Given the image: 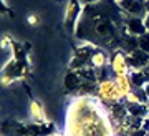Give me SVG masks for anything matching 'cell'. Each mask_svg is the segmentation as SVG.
<instances>
[{"label":"cell","mask_w":149,"mask_h":136,"mask_svg":"<svg viewBox=\"0 0 149 136\" xmlns=\"http://www.w3.org/2000/svg\"><path fill=\"white\" fill-rule=\"evenodd\" d=\"M138 43H139V50L149 53V32L141 35V37H138Z\"/></svg>","instance_id":"cell-14"},{"label":"cell","mask_w":149,"mask_h":136,"mask_svg":"<svg viewBox=\"0 0 149 136\" xmlns=\"http://www.w3.org/2000/svg\"><path fill=\"white\" fill-rule=\"evenodd\" d=\"M148 136H149V133H148Z\"/></svg>","instance_id":"cell-23"},{"label":"cell","mask_w":149,"mask_h":136,"mask_svg":"<svg viewBox=\"0 0 149 136\" xmlns=\"http://www.w3.org/2000/svg\"><path fill=\"white\" fill-rule=\"evenodd\" d=\"M98 98L101 100L104 105H113V103H118L119 100L123 98L119 90H118L116 81H111V80H106L103 83L98 85Z\"/></svg>","instance_id":"cell-2"},{"label":"cell","mask_w":149,"mask_h":136,"mask_svg":"<svg viewBox=\"0 0 149 136\" xmlns=\"http://www.w3.org/2000/svg\"><path fill=\"white\" fill-rule=\"evenodd\" d=\"M37 22H38L37 15H30V17H28V23H32V25H35Z\"/></svg>","instance_id":"cell-16"},{"label":"cell","mask_w":149,"mask_h":136,"mask_svg":"<svg viewBox=\"0 0 149 136\" xmlns=\"http://www.w3.org/2000/svg\"><path fill=\"white\" fill-rule=\"evenodd\" d=\"M119 7L129 17H139V18H143V17L148 15L146 0H123V2H119Z\"/></svg>","instance_id":"cell-3"},{"label":"cell","mask_w":149,"mask_h":136,"mask_svg":"<svg viewBox=\"0 0 149 136\" xmlns=\"http://www.w3.org/2000/svg\"><path fill=\"white\" fill-rule=\"evenodd\" d=\"M83 80L80 78V75L76 73V72H73V70H70L68 73L65 75V91L66 93H73V91H78V88H80V85Z\"/></svg>","instance_id":"cell-8"},{"label":"cell","mask_w":149,"mask_h":136,"mask_svg":"<svg viewBox=\"0 0 149 136\" xmlns=\"http://www.w3.org/2000/svg\"><path fill=\"white\" fill-rule=\"evenodd\" d=\"M144 93H146V96H148V100H149V83H146V85H144Z\"/></svg>","instance_id":"cell-18"},{"label":"cell","mask_w":149,"mask_h":136,"mask_svg":"<svg viewBox=\"0 0 149 136\" xmlns=\"http://www.w3.org/2000/svg\"><path fill=\"white\" fill-rule=\"evenodd\" d=\"M83 8L85 7H83L80 0H68L66 2V7H65V27L70 32H76V27H78V22L81 18Z\"/></svg>","instance_id":"cell-1"},{"label":"cell","mask_w":149,"mask_h":136,"mask_svg":"<svg viewBox=\"0 0 149 136\" xmlns=\"http://www.w3.org/2000/svg\"><path fill=\"white\" fill-rule=\"evenodd\" d=\"M28 48H30V43L22 45V43L12 40V52H13V58H15L17 62H25V60H27V50Z\"/></svg>","instance_id":"cell-9"},{"label":"cell","mask_w":149,"mask_h":136,"mask_svg":"<svg viewBox=\"0 0 149 136\" xmlns=\"http://www.w3.org/2000/svg\"><path fill=\"white\" fill-rule=\"evenodd\" d=\"M30 110H32V118L35 123H47L48 118L45 115V111H43V106L38 103V101H32V105H30Z\"/></svg>","instance_id":"cell-13"},{"label":"cell","mask_w":149,"mask_h":136,"mask_svg":"<svg viewBox=\"0 0 149 136\" xmlns=\"http://www.w3.org/2000/svg\"><path fill=\"white\" fill-rule=\"evenodd\" d=\"M144 70H149V65H148V68H144Z\"/></svg>","instance_id":"cell-22"},{"label":"cell","mask_w":149,"mask_h":136,"mask_svg":"<svg viewBox=\"0 0 149 136\" xmlns=\"http://www.w3.org/2000/svg\"><path fill=\"white\" fill-rule=\"evenodd\" d=\"M146 10H148V13H149V0H146Z\"/></svg>","instance_id":"cell-19"},{"label":"cell","mask_w":149,"mask_h":136,"mask_svg":"<svg viewBox=\"0 0 149 136\" xmlns=\"http://www.w3.org/2000/svg\"><path fill=\"white\" fill-rule=\"evenodd\" d=\"M116 85H118V90H119V93H121L123 98H128V95L133 91V85L129 81V75L126 76H116Z\"/></svg>","instance_id":"cell-10"},{"label":"cell","mask_w":149,"mask_h":136,"mask_svg":"<svg viewBox=\"0 0 149 136\" xmlns=\"http://www.w3.org/2000/svg\"><path fill=\"white\" fill-rule=\"evenodd\" d=\"M83 5H95V4H100L101 0H80Z\"/></svg>","instance_id":"cell-15"},{"label":"cell","mask_w":149,"mask_h":136,"mask_svg":"<svg viewBox=\"0 0 149 136\" xmlns=\"http://www.w3.org/2000/svg\"><path fill=\"white\" fill-rule=\"evenodd\" d=\"M123 33H129L133 37H141L144 33H148L146 30V25H144V20L139 18V17H128L124 20V28H123Z\"/></svg>","instance_id":"cell-6"},{"label":"cell","mask_w":149,"mask_h":136,"mask_svg":"<svg viewBox=\"0 0 149 136\" xmlns=\"http://www.w3.org/2000/svg\"><path fill=\"white\" fill-rule=\"evenodd\" d=\"M148 113H149V103H148Z\"/></svg>","instance_id":"cell-21"},{"label":"cell","mask_w":149,"mask_h":136,"mask_svg":"<svg viewBox=\"0 0 149 136\" xmlns=\"http://www.w3.org/2000/svg\"><path fill=\"white\" fill-rule=\"evenodd\" d=\"M109 67L114 72V76H126V75H129V67H128V62H126V55L121 50H118V52H114L111 55Z\"/></svg>","instance_id":"cell-4"},{"label":"cell","mask_w":149,"mask_h":136,"mask_svg":"<svg viewBox=\"0 0 149 136\" xmlns=\"http://www.w3.org/2000/svg\"><path fill=\"white\" fill-rule=\"evenodd\" d=\"M126 103V108H128L129 115L138 116V118H146L148 115V105H143V103H131V101H124Z\"/></svg>","instance_id":"cell-12"},{"label":"cell","mask_w":149,"mask_h":136,"mask_svg":"<svg viewBox=\"0 0 149 136\" xmlns=\"http://www.w3.org/2000/svg\"><path fill=\"white\" fill-rule=\"evenodd\" d=\"M126 62H128L129 70H144L149 65V53L138 48L136 52L126 55Z\"/></svg>","instance_id":"cell-5"},{"label":"cell","mask_w":149,"mask_h":136,"mask_svg":"<svg viewBox=\"0 0 149 136\" xmlns=\"http://www.w3.org/2000/svg\"><path fill=\"white\" fill-rule=\"evenodd\" d=\"M114 2H118V4H119V2H123V0H114Z\"/></svg>","instance_id":"cell-20"},{"label":"cell","mask_w":149,"mask_h":136,"mask_svg":"<svg viewBox=\"0 0 149 136\" xmlns=\"http://www.w3.org/2000/svg\"><path fill=\"white\" fill-rule=\"evenodd\" d=\"M129 81L133 85V88H144V85L148 83L146 75L141 70H129Z\"/></svg>","instance_id":"cell-11"},{"label":"cell","mask_w":149,"mask_h":136,"mask_svg":"<svg viewBox=\"0 0 149 136\" xmlns=\"http://www.w3.org/2000/svg\"><path fill=\"white\" fill-rule=\"evenodd\" d=\"M144 25H146V30L149 32V13L146 17H144Z\"/></svg>","instance_id":"cell-17"},{"label":"cell","mask_w":149,"mask_h":136,"mask_svg":"<svg viewBox=\"0 0 149 136\" xmlns=\"http://www.w3.org/2000/svg\"><path fill=\"white\" fill-rule=\"evenodd\" d=\"M111 62V58L108 55L104 50H101L100 47H96L95 53H93V57H91V67L95 68V70H101V68H106Z\"/></svg>","instance_id":"cell-7"}]
</instances>
